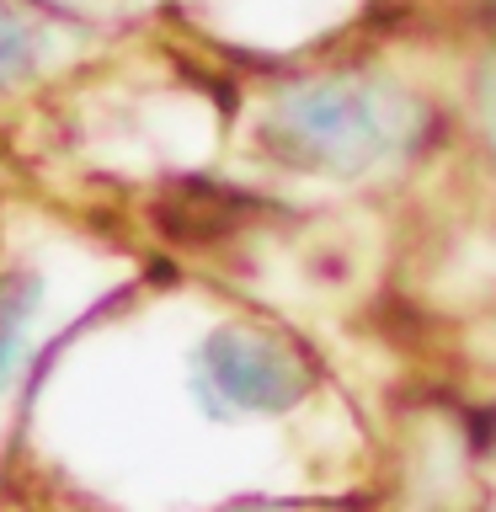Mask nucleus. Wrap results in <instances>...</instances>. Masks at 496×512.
Segmentation results:
<instances>
[{
	"label": "nucleus",
	"mask_w": 496,
	"mask_h": 512,
	"mask_svg": "<svg viewBox=\"0 0 496 512\" xmlns=\"http://www.w3.org/2000/svg\"><path fill=\"white\" fill-rule=\"evenodd\" d=\"M384 112L379 96L347 80H320V86L288 91L272 112L267 144L294 166H320V171H363L384 155Z\"/></svg>",
	"instance_id": "f257e3e1"
},
{
	"label": "nucleus",
	"mask_w": 496,
	"mask_h": 512,
	"mask_svg": "<svg viewBox=\"0 0 496 512\" xmlns=\"http://www.w3.org/2000/svg\"><path fill=\"white\" fill-rule=\"evenodd\" d=\"M310 390L304 363L272 336L214 331L198 352V395L208 411H288Z\"/></svg>",
	"instance_id": "f03ea898"
},
{
	"label": "nucleus",
	"mask_w": 496,
	"mask_h": 512,
	"mask_svg": "<svg viewBox=\"0 0 496 512\" xmlns=\"http://www.w3.org/2000/svg\"><path fill=\"white\" fill-rule=\"evenodd\" d=\"M32 310H38V278L32 272H6L0 278V390L11 384L16 363H22V336H27Z\"/></svg>",
	"instance_id": "7ed1b4c3"
},
{
	"label": "nucleus",
	"mask_w": 496,
	"mask_h": 512,
	"mask_svg": "<svg viewBox=\"0 0 496 512\" xmlns=\"http://www.w3.org/2000/svg\"><path fill=\"white\" fill-rule=\"evenodd\" d=\"M32 64H38V38H32V27L0 0V86L27 80Z\"/></svg>",
	"instance_id": "20e7f679"
}]
</instances>
